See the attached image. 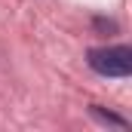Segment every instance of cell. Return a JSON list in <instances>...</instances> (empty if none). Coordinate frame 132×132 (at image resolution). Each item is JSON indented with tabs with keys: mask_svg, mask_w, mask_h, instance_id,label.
Returning <instances> with one entry per match:
<instances>
[{
	"mask_svg": "<svg viewBox=\"0 0 132 132\" xmlns=\"http://www.w3.org/2000/svg\"><path fill=\"white\" fill-rule=\"evenodd\" d=\"M89 68L101 77H129L132 74V49L129 46H101L86 52Z\"/></svg>",
	"mask_w": 132,
	"mask_h": 132,
	"instance_id": "6da1fadb",
	"label": "cell"
},
{
	"mask_svg": "<svg viewBox=\"0 0 132 132\" xmlns=\"http://www.w3.org/2000/svg\"><path fill=\"white\" fill-rule=\"evenodd\" d=\"M92 114L98 117L101 123H111V126H120V129H126V126H129V123H126L123 117H117V114H111V111H101L98 104H92Z\"/></svg>",
	"mask_w": 132,
	"mask_h": 132,
	"instance_id": "7a4b0ae2",
	"label": "cell"
},
{
	"mask_svg": "<svg viewBox=\"0 0 132 132\" xmlns=\"http://www.w3.org/2000/svg\"><path fill=\"white\" fill-rule=\"evenodd\" d=\"M92 25H95V28H101V31H117V22H104V19H95Z\"/></svg>",
	"mask_w": 132,
	"mask_h": 132,
	"instance_id": "3957f363",
	"label": "cell"
}]
</instances>
